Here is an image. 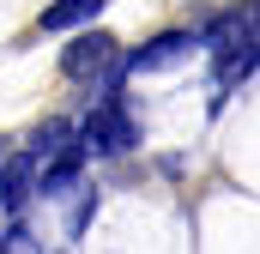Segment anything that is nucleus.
Wrapping results in <instances>:
<instances>
[{
  "instance_id": "obj_1",
  "label": "nucleus",
  "mask_w": 260,
  "mask_h": 254,
  "mask_svg": "<svg viewBox=\"0 0 260 254\" xmlns=\"http://www.w3.org/2000/svg\"><path fill=\"white\" fill-rule=\"evenodd\" d=\"M133 139H139V127L127 121V109H121L115 97L85 121V145H91V151H133Z\"/></svg>"
},
{
  "instance_id": "obj_5",
  "label": "nucleus",
  "mask_w": 260,
  "mask_h": 254,
  "mask_svg": "<svg viewBox=\"0 0 260 254\" xmlns=\"http://www.w3.org/2000/svg\"><path fill=\"white\" fill-rule=\"evenodd\" d=\"M109 0H49L43 6V30H73V24H85V18H97Z\"/></svg>"
},
{
  "instance_id": "obj_6",
  "label": "nucleus",
  "mask_w": 260,
  "mask_h": 254,
  "mask_svg": "<svg viewBox=\"0 0 260 254\" xmlns=\"http://www.w3.org/2000/svg\"><path fill=\"white\" fill-rule=\"evenodd\" d=\"M260 67V43L254 49H236V55H218V85H236L242 73H254Z\"/></svg>"
},
{
  "instance_id": "obj_2",
  "label": "nucleus",
  "mask_w": 260,
  "mask_h": 254,
  "mask_svg": "<svg viewBox=\"0 0 260 254\" xmlns=\"http://www.w3.org/2000/svg\"><path fill=\"white\" fill-rule=\"evenodd\" d=\"M109 61H115V37H103V30H85L79 43L61 49V73L67 79H91V73H103Z\"/></svg>"
},
{
  "instance_id": "obj_8",
  "label": "nucleus",
  "mask_w": 260,
  "mask_h": 254,
  "mask_svg": "<svg viewBox=\"0 0 260 254\" xmlns=\"http://www.w3.org/2000/svg\"><path fill=\"white\" fill-rule=\"evenodd\" d=\"M0 254H6V236H0Z\"/></svg>"
},
{
  "instance_id": "obj_7",
  "label": "nucleus",
  "mask_w": 260,
  "mask_h": 254,
  "mask_svg": "<svg viewBox=\"0 0 260 254\" xmlns=\"http://www.w3.org/2000/svg\"><path fill=\"white\" fill-rule=\"evenodd\" d=\"M6 254H43L30 230H6Z\"/></svg>"
},
{
  "instance_id": "obj_3",
  "label": "nucleus",
  "mask_w": 260,
  "mask_h": 254,
  "mask_svg": "<svg viewBox=\"0 0 260 254\" xmlns=\"http://www.w3.org/2000/svg\"><path fill=\"white\" fill-rule=\"evenodd\" d=\"M206 43H200V30H170V37H157V43H145L139 55H133V73H157V67H182L188 55H200Z\"/></svg>"
},
{
  "instance_id": "obj_4",
  "label": "nucleus",
  "mask_w": 260,
  "mask_h": 254,
  "mask_svg": "<svg viewBox=\"0 0 260 254\" xmlns=\"http://www.w3.org/2000/svg\"><path fill=\"white\" fill-rule=\"evenodd\" d=\"M37 182H43L37 157H30V151H18L12 164H0V206H6V212H18V206H24V194L37 188Z\"/></svg>"
}]
</instances>
